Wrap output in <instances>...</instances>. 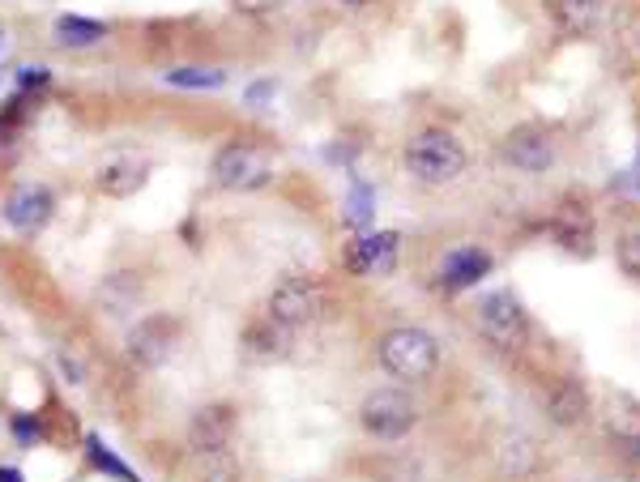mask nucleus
Returning <instances> with one entry per match:
<instances>
[{"instance_id": "nucleus-1", "label": "nucleus", "mask_w": 640, "mask_h": 482, "mask_svg": "<svg viewBox=\"0 0 640 482\" xmlns=\"http://www.w3.org/2000/svg\"><path fill=\"white\" fill-rule=\"evenodd\" d=\"M406 171L427 188L453 184L461 171H466V150L453 133H440V128H427V133L410 137L406 146Z\"/></svg>"}, {"instance_id": "nucleus-2", "label": "nucleus", "mask_w": 640, "mask_h": 482, "mask_svg": "<svg viewBox=\"0 0 640 482\" xmlns=\"http://www.w3.org/2000/svg\"><path fill=\"white\" fill-rule=\"evenodd\" d=\"M380 363H384V372L397 380H427L440 363V346L427 329L402 325V329H389L380 337Z\"/></svg>"}, {"instance_id": "nucleus-3", "label": "nucleus", "mask_w": 640, "mask_h": 482, "mask_svg": "<svg viewBox=\"0 0 640 482\" xmlns=\"http://www.w3.org/2000/svg\"><path fill=\"white\" fill-rule=\"evenodd\" d=\"M325 286H320L316 278H308V273H291V278H282L274 291H269L265 299V316L278 320L282 329H308L316 325L320 316H325Z\"/></svg>"}, {"instance_id": "nucleus-4", "label": "nucleus", "mask_w": 640, "mask_h": 482, "mask_svg": "<svg viewBox=\"0 0 640 482\" xmlns=\"http://www.w3.org/2000/svg\"><path fill=\"white\" fill-rule=\"evenodd\" d=\"M474 325L491 346L517 350V346H525V337H530V312H525V303L512 291H491L478 299Z\"/></svg>"}, {"instance_id": "nucleus-5", "label": "nucleus", "mask_w": 640, "mask_h": 482, "mask_svg": "<svg viewBox=\"0 0 640 482\" xmlns=\"http://www.w3.org/2000/svg\"><path fill=\"white\" fill-rule=\"evenodd\" d=\"M359 423L367 436H376V440H402L414 431V423H419V406H414L402 389H376L363 397Z\"/></svg>"}, {"instance_id": "nucleus-6", "label": "nucleus", "mask_w": 640, "mask_h": 482, "mask_svg": "<svg viewBox=\"0 0 640 482\" xmlns=\"http://www.w3.org/2000/svg\"><path fill=\"white\" fill-rule=\"evenodd\" d=\"M269 180V158L252 141H231L214 154V184L222 188H261Z\"/></svg>"}, {"instance_id": "nucleus-7", "label": "nucleus", "mask_w": 640, "mask_h": 482, "mask_svg": "<svg viewBox=\"0 0 640 482\" xmlns=\"http://www.w3.org/2000/svg\"><path fill=\"white\" fill-rule=\"evenodd\" d=\"M150 180V158L141 150H111L94 167V188L107 197H133L137 188H146Z\"/></svg>"}, {"instance_id": "nucleus-8", "label": "nucleus", "mask_w": 640, "mask_h": 482, "mask_svg": "<svg viewBox=\"0 0 640 482\" xmlns=\"http://www.w3.org/2000/svg\"><path fill=\"white\" fill-rule=\"evenodd\" d=\"M500 154H504V163H512L517 171L538 175V171H547L555 163V137L542 124H521V128H512V133L504 137Z\"/></svg>"}, {"instance_id": "nucleus-9", "label": "nucleus", "mask_w": 640, "mask_h": 482, "mask_svg": "<svg viewBox=\"0 0 640 482\" xmlns=\"http://www.w3.org/2000/svg\"><path fill=\"white\" fill-rule=\"evenodd\" d=\"M56 210V201H52V192H47L43 184H18L5 197V222L13 231H22V235H35L47 227V218H52Z\"/></svg>"}, {"instance_id": "nucleus-10", "label": "nucleus", "mask_w": 640, "mask_h": 482, "mask_svg": "<svg viewBox=\"0 0 640 482\" xmlns=\"http://www.w3.org/2000/svg\"><path fill=\"white\" fill-rule=\"evenodd\" d=\"M175 350V320L171 316H146L137 320V329L128 333V355L146 367L167 363Z\"/></svg>"}, {"instance_id": "nucleus-11", "label": "nucleus", "mask_w": 640, "mask_h": 482, "mask_svg": "<svg viewBox=\"0 0 640 482\" xmlns=\"http://www.w3.org/2000/svg\"><path fill=\"white\" fill-rule=\"evenodd\" d=\"M397 248H402V235L397 231H376V235H359L346 252V269L350 273H389L397 261Z\"/></svg>"}, {"instance_id": "nucleus-12", "label": "nucleus", "mask_w": 640, "mask_h": 482, "mask_svg": "<svg viewBox=\"0 0 640 482\" xmlns=\"http://www.w3.org/2000/svg\"><path fill=\"white\" fill-rule=\"evenodd\" d=\"M542 406H547L551 414V423L559 427H576L589 414V393H585V384L581 380H572V376H559L547 384V393H542Z\"/></svg>"}, {"instance_id": "nucleus-13", "label": "nucleus", "mask_w": 640, "mask_h": 482, "mask_svg": "<svg viewBox=\"0 0 640 482\" xmlns=\"http://www.w3.org/2000/svg\"><path fill=\"white\" fill-rule=\"evenodd\" d=\"M235 436V414L227 406H205L192 414L188 423V444L192 453H210V448H227Z\"/></svg>"}, {"instance_id": "nucleus-14", "label": "nucleus", "mask_w": 640, "mask_h": 482, "mask_svg": "<svg viewBox=\"0 0 640 482\" xmlns=\"http://www.w3.org/2000/svg\"><path fill=\"white\" fill-rule=\"evenodd\" d=\"M491 265H495L491 252H483V248H453L440 261V286L444 291H466L478 278H487Z\"/></svg>"}, {"instance_id": "nucleus-15", "label": "nucleus", "mask_w": 640, "mask_h": 482, "mask_svg": "<svg viewBox=\"0 0 640 482\" xmlns=\"http://www.w3.org/2000/svg\"><path fill=\"white\" fill-rule=\"evenodd\" d=\"M551 231H555V239L568 252H581V256L594 252V218H589L585 201H564V205H559Z\"/></svg>"}, {"instance_id": "nucleus-16", "label": "nucleus", "mask_w": 640, "mask_h": 482, "mask_svg": "<svg viewBox=\"0 0 640 482\" xmlns=\"http://www.w3.org/2000/svg\"><path fill=\"white\" fill-rule=\"evenodd\" d=\"M286 346H291V329H282L278 320H269V316H256L244 329V350L252 359H282Z\"/></svg>"}, {"instance_id": "nucleus-17", "label": "nucleus", "mask_w": 640, "mask_h": 482, "mask_svg": "<svg viewBox=\"0 0 640 482\" xmlns=\"http://www.w3.org/2000/svg\"><path fill=\"white\" fill-rule=\"evenodd\" d=\"M602 18V0H555V22L568 35H589Z\"/></svg>"}, {"instance_id": "nucleus-18", "label": "nucleus", "mask_w": 640, "mask_h": 482, "mask_svg": "<svg viewBox=\"0 0 640 482\" xmlns=\"http://www.w3.org/2000/svg\"><path fill=\"white\" fill-rule=\"evenodd\" d=\"M107 39V26L94 18H77V13H64L56 18V43L60 47H94Z\"/></svg>"}, {"instance_id": "nucleus-19", "label": "nucleus", "mask_w": 640, "mask_h": 482, "mask_svg": "<svg viewBox=\"0 0 640 482\" xmlns=\"http://www.w3.org/2000/svg\"><path fill=\"white\" fill-rule=\"evenodd\" d=\"M192 474H197V482H235L239 465L231 448H210V453H192Z\"/></svg>"}, {"instance_id": "nucleus-20", "label": "nucleus", "mask_w": 640, "mask_h": 482, "mask_svg": "<svg viewBox=\"0 0 640 482\" xmlns=\"http://www.w3.org/2000/svg\"><path fill=\"white\" fill-rule=\"evenodd\" d=\"M163 82H167V86H180V90H218V86H227V73H222V69H197V64H184V69H167Z\"/></svg>"}, {"instance_id": "nucleus-21", "label": "nucleus", "mask_w": 640, "mask_h": 482, "mask_svg": "<svg viewBox=\"0 0 640 482\" xmlns=\"http://www.w3.org/2000/svg\"><path fill=\"white\" fill-rule=\"evenodd\" d=\"M538 465V448L534 440H525V436H508L500 444V470L504 474H530Z\"/></svg>"}, {"instance_id": "nucleus-22", "label": "nucleus", "mask_w": 640, "mask_h": 482, "mask_svg": "<svg viewBox=\"0 0 640 482\" xmlns=\"http://www.w3.org/2000/svg\"><path fill=\"white\" fill-rule=\"evenodd\" d=\"M86 453H90V461H94V470H103V474H111L116 482H141L128 465L111 453V448L103 444V436H86Z\"/></svg>"}, {"instance_id": "nucleus-23", "label": "nucleus", "mask_w": 640, "mask_h": 482, "mask_svg": "<svg viewBox=\"0 0 640 482\" xmlns=\"http://www.w3.org/2000/svg\"><path fill=\"white\" fill-rule=\"evenodd\" d=\"M619 269L628 273V278L640 282V231H632V235L619 239Z\"/></svg>"}, {"instance_id": "nucleus-24", "label": "nucleus", "mask_w": 640, "mask_h": 482, "mask_svg": "<svg viewBox=\"0 0 640 482\" xmlns=\"http://www.w3.org/2000/svg\"><path fill=\"white\" fill-rule=\"evenodd\" d=\"M372 218V188H355V197H350V205H346V222L350 227H363V222Z\"/></svg>"}, {"instance_id": "nucleus-25", "label": "nucleus", "mask_w": 640, "mask_h": 482, "mask_svg": "<svg viewBox=\"0 0 640 482\" xmlns=\"http://www.w3.org/2000/svg\"><path fill=\"white\" fill-rule=\"evenodd\" d=\"M47 82H52V73H47V69H22L18 73V86L22 90H43Z\"/></svg>"}, {"instance_id": "nucleus-26", "label": "nucleus", "mask_w": 640, "mask_h": 482, "mask_svg": "<svg viewBox=\"0 0 640 482\" xmlns=\"http://www.w3.org/2000/svg\"><path fill=\"white\" fill-rule=\"evenodd\" d=\"M231 5H235L239 13H269V9H278L282 0H231Z\"/></svg>"}, {"instance_id": "nucleus-27", "label": "nucleus", "mask_w": 640, "mask_h": 482, "mask_svg": "<svg viewBox=\"0 0 640 482\" xmlns=\"http://www.w3.org/2000/svg\"><path fill=\"white\" fill-rule=\"evenodd\" d=\"M13 431H18V440H22V444H30V440L39 436V423H35V419H26V414H18V419H13Z\"/></svg>"}, {"instance_id": "nucleus-28", "label": "nucleus", "mask_w": 640, "mask_h": 482, "mask_svg": "<svg viewBox=\"0 0 640 482\" xmlns=\"http://www.w3.org/2000/svg\"><path fill=\"white\" fill-rule=\"evenodd\" d=\"M274 90H278L274 82H256V86L248 90V103H265V99H269V94H274Z\"/></svg>"}, {"instance_id": "nucleus-29", "label": "nucleus", "mask_w": 640, "mask_h": 482, "mask_svg": "<svg viewBox=\"0 0 640 482\" xmlns=\"http://www.w3.org/2000/svg\"><path fill=\"white\" fill-rule=\"evenodd\" d=\"M60 372H64V376H69L73 384H77V380H82V367H77V363H73L69 355H60Z\"/></svg>"}, {"instance_id": "nucleus-30", "label": "nucleus", "mask_w": 640, "mask_h": 482, "mask_svg": "<svg viewBox=\"0 0 640 482\" xmlns=\"http://www.w3.org/2000/svg\"><path fill=\"white\" fill-rule=\"evenodd\" d=\"M0 482H26L22 470H13V465H0Z\"/></svg>"}, {"instance_id": "nucleus-31", "label": "nucleus", "mask_w": 640, "mask_h": 482, "mask_svg": "<svg viewBox=\"0 0 640 482\" xmlns=\"http://www.w3.org/2000/svg\"><path fill=\"white\" fill-rule=\"evenodd\" d=\"M632 448H636V457H640V431H636V436H632Z\"/></svg>"}, {"instance_id": "nucleus-32", "label": "nucleus", "mask_w": 640, "mask_h": 482, "mask_svg": "<svg viewBox=\"0 0 640 482\" xmlns=\"http://www.w3.org/2000/svg\"><path fill=\"white\" fill-rule=\"evenodd\" d=\"M346 5H367V0H346Z\"/></svg>"}]
</instances>
